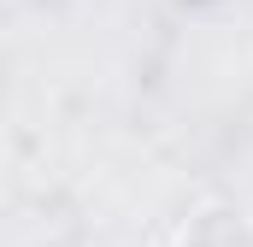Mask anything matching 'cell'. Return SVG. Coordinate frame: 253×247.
<instances>
[{
	"mask_svg": "<svg viewBox=\"0 0 253 247\" xmlns=\"http://www.w3.org/2000/svg\"><path fill=\"white\" fill-rule=\"evenodd\" d=\"M183 247H253V224L236 206H206L200 218H189Z\"/></svg>",
	"mask_w": 253,
	"mask_h": 247,
	"instance_id": "cell-1",
	"label": "cell"
}]
</instances>
